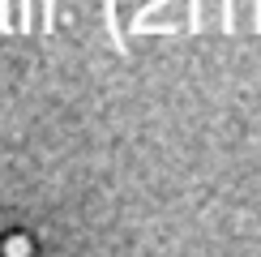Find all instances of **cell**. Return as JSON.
<instances>
[{"label":"cell","instance_id":"obj_1","mask_svg":"<svg viewBox=\"0 0 261 257\" xmlns=\"http://www.w3.org/2000/svg\"><path fill=\"white\" fill-rule=\"evenodd\" d=\"M107 30H112L116 52H128V47H124V39H120V30H116V0H107Z\"/></svg>","mask_w":261,"mask_h":257},{"label":"cell","instance_id":"obj_2","mask_svg":"<svg viewBox=\"0 0 261 257\" xmlns=\"http://www.w3.org/2000/svg\"><path fill=\"white\" fill-rule=\"evenodd\" d=\"M51 9H56V0H43V30H51Z\"/></svg>","mask_w":261,"mask_h":257}]
</instances>
